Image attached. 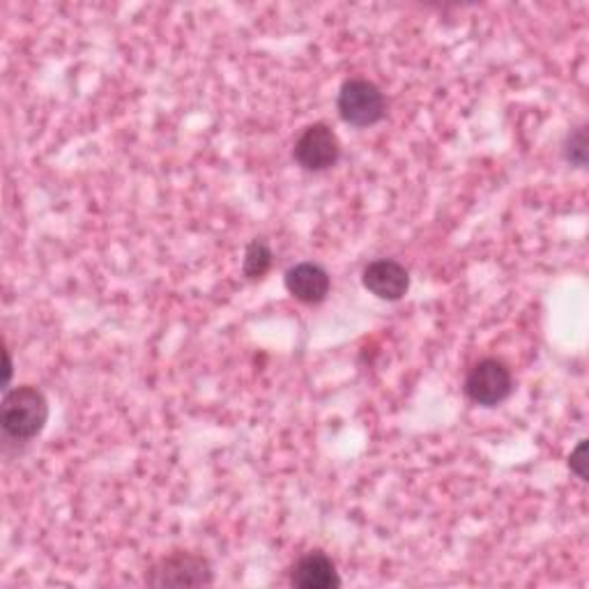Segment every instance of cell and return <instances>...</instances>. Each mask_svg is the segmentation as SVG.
<instances>
[{"mask_svg":"<svg viewBox=\"0 0 589 589\" xmlns=\"http://www.w3.org/2000/svg\"><path fill=\"white\" fill-rule=\"evenodd\" d=\"M49 421V401L38 387H17L6 391L3 431L17 442L38 438Z\"/></svg>","mask_w":589,"mask_h":589,"instance_id":"cell-1","label":"cell"},{"mask_svg":"<svg viewBox=\"0 0 589 589\" xmlns=\"http://www.w3.org/2000/svg\"><path fill=\"white\" fill-rule=\"evenodd\" d=\"M214 573L203 555L189 550H176L163 555L152 565L146 576V582L152 587H208L212 585Z\"/></svg>","mask_w":589,"mask_h":589,"instance_id":"cell-2","label":"cell"},{"mask_svg":"<svg viewBox=\"0 0 589 589\" xmlns=\"http://www.w3.org/2000/svg\"><path fill=\"white\" fill-rule=\"evenodd\" d=\"M341 118L352 127H371L385 116V94L367 79H348L337 100Z\"/></svg>","mask_w":589,"mask_h":589,"instance_id":"cell-3","label":"cell"},{"mask_svg":"<svg viewBox=\"0 0 589 589\" xmlns=\"http://www.w3.org/2000/svg\"><path fill=\"white\" fill-rule=\"evenodd\" d=\"M513 389L511 371L500 359H481L466 378V395L472 403L496 408L509 399Z\"/></svg>","mask_w":589,"mask_h":589,"instance_id":"cell-4","label":"cell"},{"mask_svg":"<svg viewBox=\"0 0 589 589\" xmlns=\"http://www.w3.org/2000/svg\"><path fill=\"white\" fill-rule=\"evenodd\" d=\"M292 154H294V161H298L305 171L320 173V171L332 169L339 161L341 143L332 127H327L325 122H316V124H309L300 134Z\"/></svg>","mask_w":589,"mask_h":589,"instance_id":"cell-5","label":"cell"},{"mask_svg":"<svg viewBox=\"0 0 589 589\" xmlns=\"http://www.w3.org/2000/svg\"><path fill=\"white\" fill-rule=\"evenodd\" d=\"M365 288L371 290L376 298L387 300V302H397L410 288V274L408 270L397 263V260H373V263L367 266L362 274Z\"/></svg>","mask_w":589,"mask_h":589,"instance_id":"cell-6","label":"cell"},{"mask_svg":"<svg viewBox=\"0 0 589 589\" xmlns=\"http://www.w3.org/2000/svg\"><path fill=\"white\" fill-rule=\"evenodd\" d=\"M290 585L300 589H337L341 587V578L335 562L325 552L313 550L292 567Z\"/></svg>","mask_w":589,"mask_h":589,"instance_id":"cell-7","label":"cell"},{"mask_svg":"<svg viewBox=\"0 0 589 589\" xmlns=\"http://www.w3.org/2000/svg\"><path fill=\"white\" fill-rule=\"evenodd\" d=\"M286 288L294 300L318 305L330 294V274L316 263H300L286 272Z\"/></svg>","mask_w":589,"mask_h":589,"instance_id":"cell-8","label":"cell"},{"mask_svg":"<svg viewBox=\"0 0 589 589\" xmlns=\"http://www.w3.org/2000/svg\"><path fill=\"white\" fill-rule=\"evenodd\" d=\"M270 268H272V251H270V247L266 242L253 240L247 247V253H244V274L249 279H260V277L268 274Z\"/></svg>","mask_w":589,"mask_h":589,"instance_id":"cell-9","label":"cell"},{"mask_svg":"<svg viewBox=\"0 0 589 589\" xmlns=\"http://www.w3.org/2000/svg\"><path fill=\"white\" fill-rule=\"evenodd\" d=\"M565 157L569 163H573V167L585 169V163H587V132H585V127H578L569 134L567 143H565Z\"/></svg>","mask_w":589,"mask_h":589,"instance_id":"cell-10","label":"cell"},{"mask_svg":"<svg viewBox=\"0 0 589 589\" xmlns=\"http://www.w3.org/2000/svg\"><path fill=\"white\" fill-rule=\"evenodd\" d=\"M585 456H587V440H580V445L573 449L571 458H569V468L573 475H578L580 481H587V461H585Z\"/></svg>","mask_w":589,"mask_h":589,"instance_id":"cell-11","label":"cell"}]
</instances>
